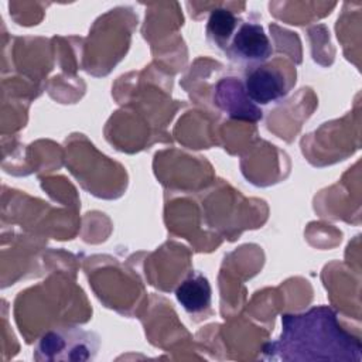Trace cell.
<instances>
[{
    "label": "cell",
    "mask_w": 362,
    "mask_h": 362,
    "mask_svg": "<svg viewBox=\"0 0 362 362\" xmlns=\"http://www.w3.org/2000/svg\"><path fill=\"white\" fill-rule=\"evenodd\" d=\"M243 86L249 99L257 106L277 102L288 92L283 72L264 64L246 71Z\"/></svg>",
    "instance_id": "obj_4"
},
{
    "label": "cell",
    "mask_w": 362,
    "mask_h": 362,
    "mask_svg": "<svg viewBox=\"0 0 362 362\" xmlns=\"http://www.w3.org/2000/svg\"><path fill=\"white\" fill-rule=\"evenodd\" d=\"M361 341L341 327L337 313L318 305L281 318V334L264 352L283 361H361Z\"/></svg>",
    "instance_id": "obj_1"
},
{
    "label": "cell",
    "mask_w": 362,
    "mask_h": 362,
    "mask_svg": "<svg viewBox=\"0 0 362 362\" xmlns=\"http://www.w3.org/2000/svg\"><path fill=\"white\" fill-rule=\"evenodd\" d=\"M240 21L233 11L225 7L214 8L206 21V40L216 48L225 51Z\"/></svg>",
    "instance_id": "obj_7"
},
{
    "label": "cell",
    "mask_w": 362,
    "mask_h": 362,
    "mask_svg": "<svg viewBox=\"0 0 362 362\" xmlns=\"http://www.w3.org/2000/svg\"><path fill=\"white\" fill-rule=\"evenodd\" d=\"M223 52L232 61L257 66L272 57L273 47L259 23L242 20Z\"/></svg>",
    "instance_id": "obj_3"
},
{
    "label": "cell",
    "mask_w": 362,
    "mask_h": 362,
    "mask_svg": "<svg viewBox=\"0 0 362 362\" xmlns=\"http://www.w3.org/2000/svg\"><path fill=\"white\" fill-rule=\"evenodd\" d=\"M99 348L98 338L81 328H62L44 334L35 349L37 361H88Z\"/></svg>",
    "instance_id": "obj_2"
},
{
    "label": "cell",
    "mask_w": 362,
    "mask_h": 362,
    "mask_svg": "<svg viewBox=\"0 0 362 362\" xmlns=\"http://www.w3.org/2000/svg\"><path fill=\"white\" fill-rule=\"evenodd\" d=\"M175 298L188 314H201L211 307V283L202 273L192 272L175 288Z\"/></svg>",
    "instance_id": "obj_6"
},
{
    "label": "cell",
    "mask_w": 362,
    "mask_h": 362,
    "mask_svg": "<svg viewBox=\"0 0 362 362\" xmlns=\"http://www.w3.org/2000/svg\"><path fill=\"white\" fill-rule=\"evenodd\" d=\"M214 102L222 112L233 119L257 122L263 117L262 109L246 95L243 82L233 76L222 78L216 83Z\"/></svg>",
    "instance_id": "obj_5"
}]
</instances>
